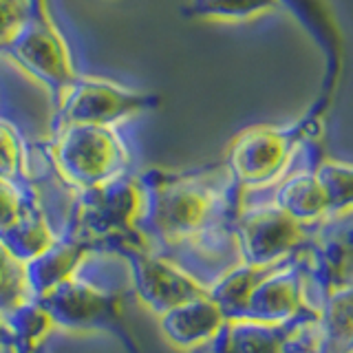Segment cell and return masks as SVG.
<instances>
[{"mask_svg": "<svg viewBox=\"0 0 353 353\" xmlns=\"http://www.w3.org/2000/svg\"><path fill=\"white\" fill-rule=\"evenodd\" d=\"M139 181L143 203L135 230L150 250L205 287L241 263L234 221L243 192L225 163L194 172L150 170Z\"/></svg>", "mask_w": 353, "mask_h": 353, "instance_id": "1", "label": "cell"}, {"mask_svg": "<svg viewBox=\"0 0 353 353\" xmlns=\"http://www.w3.org/2000/svg\"><path fill=\"white\" fill-rule=\"evenodd\" d=\"M327 110L329 106L316 99L296 124L250 126L230 141L223 163L243 196L272 190L294 170L309 143L323 137Z\"/></svg>", "mask_w": 353, "mask_h": 353, "instance_id": "2", "label": "cell"}, {"mask_svg": "<svg viewBox=\"0 0 353 353\" xmlns=\"http://www.w3.org/2000/svg\"><path fill=\"white\" fill-rule=\"evenodd\" d=\"M51 159L77 190H91L128 172L130 152L115 126L73 124L53 130Z\"/></svg>", "mask_w": 353, "mask_h": 353, "instance_id": "3", "label": "cell"}, {"mask_svg": "<svg viewBox=\"0 0 353 353\" xmlns=\"http://www.w3.org/2000/svg\"><path fill=\"white\" fill-rule=\"evenodd\" d=\"M0 51L36 77L51 93L53 102H58L80 75L73 66L69 44L51 16L49 0H29L25 20Z\"/></svg>", "mask_w": 353, "mask_h": 353, "instance_id": "4", "label": "cell"}, {"mask_svg": "<svg viewBox=\"0 0 353 353\" xmlns=\"http://www.w3.org/2000/svg\"><path fill=\"white\" fill-rule=\"evenodd\" d=\"M316 225L301 223L274 201L243 199L234 221L241 261L256 268H274L301 254L314 239Z\"/></svg>", "mask_w": 353, "mask_h": 353, "instance_id": "5", "label": "cell"}, {"mask_svg": "<svg viewBox=\"0 0 353 353\" xmlns=\"http://www.w3.org/2000/svg\"><path fill=\"white\" fill-rule=\"evenodd\" d=\"M159 95L132 91L104 77L77 75L75 82L66 88L55 102L53 130L88 124V126H117L130 117L159 106Z\"/></svg>", "mask_w": 353, "mask_h": 353, "instance_id": "6", "label": "cell"}, {"mask_svg": "<svg viewBox=\"0 0 353 353\" xmlns=\"http://www.w3.org/2000/svg\"><path fill=\"white\" fill-rule=\"evenodd\" d=\"M121 254L128 263L132 290L143 307L152 314H165L188 301L208 294V287L185 272L179 263L150 250L141 239L121 245Z\"/></svg>", "mask_w": 353, "mask_h": 353, "instance_id": "7", "label": "cell"}, {"mask_svg": "<svg viewBox=\"0 0 353 353\" xmlns=\"http://www.w3.org/2000/svg\"><path fill=\"white\" fill-rule=\"evenodd\" d=\"M143 190L139 176H119L104 185L80 190V230L84 239H110L121 234H137V219L141 214Z\"/></svg>", "mask_w": 353, "mask_h": 353, "instance_id": "8", "label": "cell"}, {"mask_svg": "<svg viewBox=\"0 0 353 353\" xmlns=\"http://www.w3.org/2000/svg\"><path fill=\"white\" fill-rule=\"evenodd\" d=\"M36 303L51 318L53 327L77 331L113 327L121 314L119 294L102 290L77 274L36 298Z\"/></svg>", "mask_w": 353, "mask_h": 353, "instance_id": "9", "label": "cell"}, {"mask_svg": "<svg viewBox=\"0 0 353 353\" xmlns=\"http://www.w3.org/2000/svg\"><path fill=\"white\" fill-rule=\"evenodd\" d=\"M323 340L318 314H305L290 323L270 325L254 320L228 323L214 340V353H294Z\"/></svg>", "mask_w": 353, "mask_h": 353, "instance_id": "10", "label": "cell"}, {"mask_svg": "<svg viewBox=\"0 0 353 353\" xmlns=\"http://www.w3.org/2000/svg\"><path fill=\"white\" fill-rule=\"evenodd\" d=\"M305 314H316L309 305L307 274L301 254L272 268L254 287L243 320L281 325Z\"/></svg>", "mask_w": 353, "mask_h": 353, "instance_id": "11", "label": "cell"}, {"mask_svg": "<svg viewBox=\"0 0 353 353\" xmlns=\"http://www.w3.org/2000/svg\"><path fill=\"white\" fill-rule=\"evenodd\" d=\"M279 3L292 11V16H296V20L318 44L320 53L325 55L323 91L318 99L331 106L342 77V66H345V36L338 27L334 9L329 0H279Z\"/></svg>", "mask_w": 353, "mask_h": 353, "instance_id": "12", "label": "cell"}, {"mask_svg": "<svg viewBox=\"0 0 353 353\" xmlns=\"http://www.w3.org/2000/svg\"><path fill=\"white\" fill-rule=\"evenodd\" d=\"M320 154L323 152H320L318 141L309 143L303 159L294 165V170L285 179L272 188L270 196V201L307 225H316L329 216V196L314 172V163Z\"/></svg>", "mask_w": 353, "mask_h": 353, "instance_id": "13", "label": "cell"}, {"mask_svg": "<svg viewBox=\"0 0 353 353\" xmlns=\"http://www.w3.org/2000/svg\"><path fill=\"white\" fill-rule=\"evenodd\" d=\"M228 325V318L221 307L205 296L188 301L159 316V327L163 338L176 349H199L214 345V340Z\"/></svg>", "mask_w": 353, "mask_h": 353, "instance_id": "14", "label": "cell"}, {"mask_svg": "<svg viewBox=\"0 0 353 353\" xmlns=\"http://www.w3.org/2000/svg\"><path fill=\"white\" fill-rule=\"evenodd\" d=\"M93 241L84 236H66L55 239L51 245L38 254L36 259H31L27 265V276L31 292L36 298L53 290L55 285L75 276L77 268L86 259V254L91 252Z\"/></svg>", "mask_w": 353, "mask_h": 353, "instance_id": "15", "label": "cell"}, {"mask_svg": "<svg viewBox=\"0 0 353 353\" xmlns=\"http://www.w3.org/2000/svg\"><path fill=\"white\" fill-rule=\"evenodd\" d=\"M0 239L5 241V245L14 252L20 261L29 263L31 259H36L38 254L47 250L58 236H55V232L51 230L42 208L31 199L25 214L18 219V223L14 228H9Z\"/></svg>", "mask_w": 353, "mask_h": 353, "instance_id": "16", "label": "cell"}, {"mask_svg": "<svg viewBox=\"0 0 353 353\" xmlns=\"http://www.w3.org/2000/svg\"><path fill=\"white\" fill-rule=\"evenodd\" d=\"M279 7V0H190L183 7V16L219 22H245Z\"/></svg>", "mask_w": 353, "mask_h": 353, "instance_id": "17", "label": "cell"}, {"mask_svg": "<svg viewBox=\"0 0 353 353\" xmlns=\"http://www.w3.org/2000/svg\"><path fill=\"white\" fill-rule=\"evenodd\" d=\"M36 301L31 292L27 265L0 239V314L7 316Z\"/></svg>", "mask_w": 353, "mask_h": 353, "instance_id": "18", "label": "cell"}, {"mask_svg": "<svg viewBox=\"0 0 353 353\" xmlns=\"http://www.w3.org/2000/svg\"><path fill=\"white\" fill-rule=\"evenodd\" d=\"M314 172L329 196V214L353 210V163L320 157L314 163Z\"/></svg>", "mask_w": 353, "mask_h": 353, "instance_id": "19", "label": "cell"}, {"mask_svg": "<svg viewBox=\"0 0 353 353\" xmlns=\"http://www.w3.org/2000/svg\"><path fill=\"white\" fill-rule=\"evenodd\" d=\"M25 174V139L9 119L0 117V176L20 181Z\"/></svg>", "mask_w": 353, "mask_h": 353, "instance_id": "20", "label": "cell"}, {"mask_svg": "<svg viewBox=\"0 0 353 353\" xmlns=\"http://www.w3.org/2000/svg\"><path fill=\"white\" fill-rule=\"evenodd\" d=\"M29 203L31 196L27 190H22L18 181L0 176V236L18 223V219L25 214Z\"/></svg>", "mask_w": 353, "mask_h": 353, "instance_id": "21", "label": "cell"}, {"mask_svg": "<svg viewBox=\"0 0 353 353\" xmlns=\"http://www.w3.org/2000/svg\"><path fill=\"white\" fill-rule=\"evenodd\" d=\"M29 0H0V49L14 38L27 16Z\"/></svg>", "mask_w": 353, "mask_h": 353, "instance_id": "22", "label": "cell"}, {"mask_svg": "<svg viewBox=\"0 0 353 353\" xmlns=\"http://www.w3.org/2000/svg\"><path fill=\"white\" fill-rule=\"evenodd\" d=\"M5 345H16V338H14V331H11L7 318L0 314V347Z\"/></svg>", "mask_w": 353, "mask_h": 353, "instance_id": "23", "label": "cell"}, {"mask_svg": "<svg viewBox=\"0 0 353 353\" xmlns=\"http://www.w3.org/2000/svg\"><path fill=\"white\" fill-rule=\"evenodd\" d=\"M18 353H31V349H33V345H27V342H18Z\"/></svg>", "mask_w": 353, "mask_h": 353, "instance_id": "24", "label": "cell"}]
</instances>
